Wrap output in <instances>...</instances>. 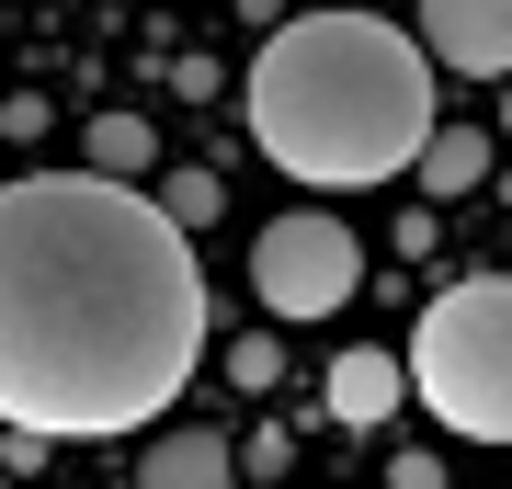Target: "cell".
Masks as SVG:
<instances>
[{
  "label": "cell",
  "mask_w": 512,
  "mask_h": 489,
  "mask_svg": "<svg viewBox=\"0 0 512 489\" xmlns=\"http://www.w3.org/2000/svg\"><path fill=\"white\" fill-rule=\"evenodd\" d=\"M410 399L467 444H512V273H467L421 308L410 353H399Z\"/></svg>",
  "instance_id": "3957f363"
},
{
  "label": "cell",
  "mask_w": 512,
  "mask_h": 489,
  "mask_svg": "<svg viewBox=\"0 0 512 489\" xmlns=\"http://www.w3.org/2000/svg\"><path fill=\"white\" fill-rule=\"evenodd\" d=\"M478 171H490V137L433 126V148H421V194H478Z\"/></svg>",
  "instance_id": "ba28073f"
},
{
  "label": "cell",
  "mask_w": 512,
  "mask_h": 489,
  "mask_svg": "<svg viewBox=\"0 0 512 489\" xmlns=\"http://www.w3.org/2000/svg\"><path fill=\"white\" fill-rule=\"evenodd\" d=\"M137 160H148V126H137V114H103V126H92V171H103V182H126Z\"/></svg>",
  "instance_id": "9c48e42d"
},
{
  "label": "cell",
  "mask_w": 512,
  "mask_h": 489,
  "mask_svg": "<svg viewBox=\"0 0 512 489\" xmlns=\"http://www.w3.org/2000/svg\"><path fill=\"white\" fill-rule=\"evenodd\" d=\"M353 273H365V251H353L342 217H319V205H296V217H274L251 239V285L274 319H330L353 296Z\"/></svg>",
  "instance_id": "277c9868"
},
{
  "label": "cell",
  "mask_w": 512,
  "mask_h": 489,
  "mask_svg": "<svg viewBox=\"0 0 512 489\" xmlns=\"http://www.w3.org/2000/svg\"><path fill=\"white\" fill-rule=\"evenodd\" d=\"M421 57L456 80H512V0H421Z\"/></svg>",
  "instance_id": "5b68a950"
},
{
  "label": "cell",
  "mask_w": 512,
  "mask_h": 489,
  "mask_svg": "<svg viewBox=\"0 0 512 489\" xmlns=\"http://www.w3.org/2000/svg\"><path fill=\"white\" fill-rule=\"evenodd\" d=\"M501 137H512V91H501Z\"/></svg>",
  "instance_id": "30bf717a"
},
{
  "label": "cell",
  "mask_w": 512,
  "mask_h": 489,
  "mask_svg": "<svg viewBox=\"0 0 512 489\" xmlns=\"http://www.w3.org/2000/svg\"><path fill=\"white\" fill-rule=\"evenodd\" d=\"M251 137L296 182H399L433 148V57L376 12H296L251 57Z\"/></svg>",
  "instance_id": "7a4b0ae2"
},
{
  "label": "cell",
  "mask_w": 512,
  "mask_h": 489,
  "mask_svg": "<svg viewBox=\"0 0 512 489\" xmlns=\"http://www.w3.org/2000/svg\"><path fill=\"white\" fill-rule=\"evenodd\" d=\"M399 387H410V376H399V364H387V353H342V364H330V410H342L353 433L399 410Z\"/></svg>",
  "instance_id": "52a82bcc"
},
{
  "label": "cell",
  "mask_w": 512,
  "mask_h": 489,
  "mask_svg": "<svg viewBox=\"0 0 512 489\" xmlns=\"http://www.w3.org/2000/svg\"><path fill=\"white\" fill-rule=\"evenodd\" d=\"M205 353V273L171 205L103 171H35L0 194V421L137 433Z\"/></svg>",
  "instance_id": "6da1fadb"
},
{
  "label": "cell",
  "mask_w": 512,
  "mask_h": 489,
  "mask_svg": "<svg viewBox=\"0 0 512 489\" xmlns=\"http://www.w3.org/2000/svg\"><path fill=\"white\" fill-rule=\"evenodd\" d=\"M137 489H228V444L217 433H160L148 467H137Z\"/></svg>",
  "instance_id": "8992f818"
}]
</instances>
